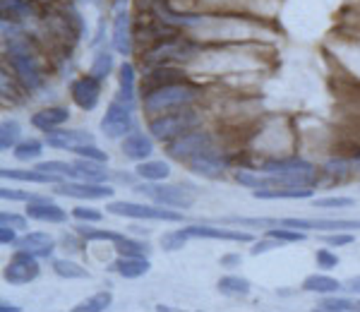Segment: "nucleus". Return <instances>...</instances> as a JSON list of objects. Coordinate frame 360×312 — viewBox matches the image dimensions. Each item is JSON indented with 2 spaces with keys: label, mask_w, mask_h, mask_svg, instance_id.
<instances>
[{
  "label": "nucleus",
  "mask_w": 360,
  "mask_h": 312,
  "mask_svg": "<svg viewBox=\"0 0 360 312\" xmlns=\"http://www.w3.org/2000/svg\"><path fill=\"white\" fill-rule=\"evenodd\" d=\"M262 173L271 178V183L279 188H313L317 183L315 166L305 159H279L267 161L262 166Z\"/></svg>",
  "instance_id": "f257e3e1"
},
{
  "label": "nucleus",
  "mask_w": 360,
  "mask_h": 312,
  "mask_svg": "<svg viewBox=\"0 0 360 312\" xmlns=\"http://www.w3.org/2000/svg\"><path fill=\"white\" fill-rule=\"evenodd\" d=\"M197 89L185 82H176V85H168V87H161V89L152 91V94L144 96V109L149 113L154 111H166V109H178V106H188L190 101L194 99Z\"/></svg>",
  "instance_id": "f03ea898"
},
{
  "label": "nucleus",
  "mask_w": 360,
  "mask_h": 312,
  "mask_svg": "<svg viewBox=\"0 0 360 312\" xmlns=\"http://www.w3.org/2000/svg\"><path fill=\"white\" fill-rule=\"evenodd\" d=\"M197 123H199L197 113L185 109V111H178V113H166V115H161V118L152 120V123H149V133H152L157 140L171 142L173 137L188 133V130L194 128Z\"/></svg>",
  "instance_id": "7ed1b4c3"
},
{
  "label": "nucleus",
  "mask_w": 360,
  "mask_h": 312,
  "mask_svg": "<svg viewBox=\"0 0 360 312\" xmlns=\"http://www.w3.org/2000/svg\"><path fill=\"white\" fill-rule=\"evenodd\" d=\"M111 214L115 216H128V219H152V221H183V214L171 212V209H161V207H147V204H137V202H111L109 207Z\"/></svg>",
  "instance_id": "20e7f679"
},
{
  "label": "nucleus",
  "mask_w": 360,
  "mask_h": 312,
  "mask_svg": "<svg viewBox=\"0 0 360 312\" xmlns=\"http://www.w3.org/2000/svg\"><path fill=\"white\" fill-rule=\"evenodd\" d=\"M139 194L154 199L161 207H173V209H190L194 204V197L188 190L178 188V185H139Z\"/></svg>",
  "instance_id": "39448f33"
},
{
  "label": "nucleus",
  "mask_w": 360,
  "mask_h": 312,
  "mask_svg": "<svg viewBox=\"0 0 360 312\" xmlns=\"http://www.w3.org/2000/svg\"><path fill=\"white\" fill-rule=\"evenodd\" d=\"M10 63H12V67L17 70L19 80H22L29 89H38V87H41L43 75H41V70H38L34 56L27 51V46H22L19 41L10 43Z\"/></svg>",
  "instance_id": "423d86ee"
},
{
  "label": "nucleus",
  "mask_w": 360,
  "mask_h": 312,
  "mask_svg": "<svg viewBox=\"0 0 360 312\" xmlns=\"http://www.w3.org/2000/svg\"><path fill=\"white\" fill-rule=\"evenodd\" d=\"M133 128V106L125 104V101H111L109 111L101 118V130H104L106 137L118 140L125 137V133H130Z\"/></svg>",
  "instance_id": "0eeeda50"
},
{
  "label": "nucleus",
  "mask_w": 360,
  "mask_h": 312,
  "mask_svg": "<svg viewBox=\"0 0 360 312\" xmlns=\"http://www.w3.org/2000/svg\"><path fill=\"white\" fill-rule=\"evenodd\" d=\"M5 281L14 286H22V284H29L38 276V257H34L32 252L27 250H17L8 267L3 271Z\"/></svg>",
  "instance_id": "6e6552de"
},
{
  "label": "nucleus",
  "mask_w": 360,
  "mask_h": 312,
  "mask_svg": "<svg viewBox=\"0 0 360 312\" xmlns=\"http://www.w3.org/2000/svg\"><path fill=\"white\" fill-rule=\"evenodd\" d=\"M212 147V137H209L207 133H183L178 135V137H173L171 142H168V154L173 156V159H180V161H188L192 159V156L202 154L204 149Z\"/></svg>",
  "instance_id": "1a4fd4ad"
},
{
  "label": "nucleus",
  "mask_w": 360,
  "mask_h": 312,
  "mask_svg": "<svg viewBox=\"0 0 360 312\" xmlns=\"http://www.w3.org/2000/svg\"><path fill=\"white\" fill-rule=\"evenodd\" d=\"M279 226L300 231H353L360 228V219H279Z\"/></svg>",
  "instance_id": "9d476101"
},
{
  "label": "nucleus",
  "mask_w": 360,
  "mask_h": 312,
  "mask_svg": "<svg viewBox=\"0 0 360 312\" xmlns=\"http://www.w3.org/2000/svg\"><path fill=\"white\" fill-rule=\"evenodd\" d=\"M58 194L63 197H75V199H111L113 197L115 190L109 188V185H101V183H58Z\"/></svg>",
  "instance_id": "9b49d317"
},
{
  "label": "nucleus",
  "mask_w": 360,
  "mask_h": 312,
  "mask_svg": "<svg viewBox=\"0 0 360 312\" xmlns=\"http://www.w3.org/2000/svg\"><path fill=\"white\" fill-rule=\"evenodd\" d=\"M101 80H96L94 75H87V77H80V80L72 82L70 87V94H72V101L80 106L82 111H91L96 109L99 104V96H101Z\"/></svg>",
  "instance_id": "f8f14e48"
},
{
  "label": "nucleus",
  "mask_w": 360,
  "mask_h": 312,
  "mask_svg": "<svg viewBox=\"0 0 360 312\" xmlns=\"http://www.w3.org/2000/svg\"><path fill=\"white\" fill-rule=\"evenodd\" d=\"M46 144L53 149H67L75 152L82 144H94V135L82 133V130H48L46 133Z\"/></svg>",
  "instance_id": "ddd939ff"
},
{
  "label": "nucleus",
  "mask_w": 360,
  "mask_h": 312,
  "mask_svg": "<svg viewBox=\"0 0 360 312\" xmlns=\"http://www.w3.org/2000/svg\"><path fill=\"white\" fill-rule=\"evenodd\" d=\"M188 166L192 173L202 175V178H221L223 170H226V161L214 152L212 147L204 149L202 154L192 156V159H188Z\"/></svg>",
  "instance_id": "4468645a"
},
{
  "label": "nucleus",
  "mask_w": 360,
  "mask_h": 312,
  "mask_svg": "<svg viewBox=\"0 0 360 312\" xmlns=\"http://www.w3.org/2000/svg\"><path fill=\"white\" fill-rule=\"evenodd\" d=\"M188 238H209V241H231V243H250L252 236L245 231L233 228H214V226H188L183 228Z\"/></svg>",
  "instance_id": "2eb2a0df"
},
{
  "label": "nucleus",
  "mask_w": 360,
  "mask_h": 312,
  "mask_svg": "<svg viewBox=\"0 0 360 312\" xmlns=\"http://www.w3.org/2000/svg\"><path fill=\"white\" fill-rule=\"evenodd\" d=\"M180 80H183V72H180V70H173V67H166V65L154 67V70L147 72V75H144V80H142V96H147V94H152V91L161 89V87L176 85V82H180Z\"/></svg>",
  "instance_id": "dca6fc26"
},
{
  "label": "nucleus",
  "mask_w": 360,
  "mask_h": 312,
  "mask_svg": "<svg viewBox=\"0 0 360 312\" xmlns=\"http://www.w3.org/2000/svg\"><path fill=\"white\" fill-rule=\"evenodd\" d=\"M14 245L19 247V250H27L32 252L34 257H51L53 255V247H56V243H53V238L48 236V233H41V231H34V233H27V236L19 238Z\"/></svg>",
  "instance_id": "f3484780"
},
{
  "label": "nucleus",
  "mask_w": 360,
  "mask_h": 312,
  "mask_svg": "<svg viewBox=\"0 0 360 312\" xmlns=\"http://www.w3.org/2000/svg\"><path fill=\"white\" fill-rule=\"evenodd\" d=\"M27 216L34 219V221H46V223H65L67 221V212L53 202H29Z\"/></svg>",
  "instance_id": "a211bd4d"
},
{
  "label": "nucleus",
  "mask_w": 360,
  "mask_h": 312,
  "mask_svg": "<svg viewBox=\"0 0 360 312\" xmlns=\"http://www.w3.org/2000/svg\"><path fill=\"white\" fill-rule=\"evenodd\" d=\"M113 46L118 53L128 56L133 51V32H130V14L125 10H120L115 14V22H113Z\"/></svg>",
  "instance_id": "6ab92c4d"
},
{
  "label": "nucleus",
  "mask_w": 360,
  "mask_h": 312,
  "mask_svg": "<svg viewBox=\"0 0 360 312\" xmlns=\"http://www.w3.org/2000/svg\"><path fill=\"white\" fill-rule=\"evenodd\" d=\"M111 269L118 271L123 279H139V276H144L149 269H152V265H149L147 257H123L120 255L118 260L113 262Z\"/></svg>",
  "instance_id": "aec40b11"
},
{
  "label": "nucleus",
  "mask_w": 360,
  "mask_h": 312,
  "mask_svg": "<svg viewBox=\"0 0 360 312\" xmlns=\"http://www.w3.org/2000/svg\"><path fill=\"white\" fill-rule=\"evenodd\" d=\"M152 152H154V142L147 137V135L133 133V135H128V137H125V142H123V154L128 156V159H133V161H144V159H149V156H152Z\"/></svg>",
  "instance_id": "412c9836"
},
{
  "label": "nucleus",
  "mask_w": 360,
  "mask_h": 312,
  "mask_svg": "<svg viewBox=\"0 0 360 312\" xmlns=\"http://www.w3.org/2000/svg\"><path fill=\"white\" fill-rule=\"evenodd\" d=\"M3 178L10 180H22V183H38V185H48V183H63L60 175H53V173H43V170H17V168H3L0 170Z\"/></svg>",
  "instance_id": "4be33fe9"
},
{
  "label": "nucleus",
  "mask_w": 360,
  "mask_h": 312,
  "mask_svg": "<svg viewBox=\"0 0 360 312\" xmlns=\"http://www.w3.org/2000/svg\"><path fill=\"white\" fill-rule=\"evenodd\" d=\"M255 199H308L313 197V188H279V190H252Z\"/></svg>",
  "instance_id": "5701e85b"
},
{
  "label": "nucleus",
  "mask_w": 360,
  "mask_h": 312,
  "mask_svg": "<svg viewBox=\"0 0 360 312\" xmlns=\"http://www.w3.org/2000/svg\"><path fill=\"white\" fill-rule=\"evenodd\" d=\"M75 170H77V178L87 180V183H104L109 178V170L101 166V161H91V159H80L75 161Z\"/></svg>",
  "instance_id": "b1692460"
},
{
  "label": "nucleus",
  "mask_w": 360,
  "mask_h": 312,
  "mask_svg": "<svg viewBox=\"0 0 360 312\" xmlns=\"http://www.w3.org/2000/svg\"><path fill=\"white\" fill-rule=\"evenodd\" d=\"M67 118H70V113H67L65 109H46V111H38V113L34 115L32 125L43 130V133H48V130H56L58 125H63Z\"/></svg>",
  "instance_id": "393cba45"
},
{
  "label": "nucleus",
  "mask_w": 360,
  "mask_h": 312,
  "mask_svg": "<svg viewBox=\"0 0 360 312\" xmlns=\"http://www.w3.org/2000/svg\"><path fill=\"white\" fill-rule=\"evenodd\" d=\"M118 87H120V101L133 106L135 104V67L130 65V63H123V65H120Z\"/></svg>",
  "instance_id": "a878e982"
},
{
  "label": "nucleus",
  "mask_w": 360,
  "mask_h": 312,
  "mask_svg": "<svg viewBox=\"0 0 360 312\" xmlns=\"http://www.w3.org/2000/svg\"><path fill=\"white\" fill-rule=\"evenodd\" d=\"M339 289H341V284L324 274H313L303 281V291H310V293H337Z\"/></svg>",
  "instance_id": "bb28decb"
},
{
  "label": "nucleus",
  "mask_w": 360,
  "mask_h": 312,
  "mask_svg": "<svg viewBox=\"0 0 360 312\" xmlns=\"http://www.w3.org/2000/svg\"><path fill=\"white\" fill-rule=\"evenodd\" d=\"M168 173H171V168H168L166 161H139V166H137L139 178L152 180V183H157V180H166Z\"/></svg>",
  "instance_id": "cd10ccee"
},
{
  "label": "nucleus",
  "mask_w": 360,
  "mask_h": 312,
  "mask_svg": "<svg viewBox=\"0 0 360 312\" xmlns=\"http://www.w3.org/2000/svg\"><path fill=\"white\" fill-rule=\"evenodd\" d=\"M19 123L17 120H5L3 125H0V149L3 152H10V149H14L19 144Z\"/></svg>",
  "instance_id": "c85d7f7f"
},
{
  "label": "nucleus",
  "mask_w": 360,
  "mask_h": 312,
  "mask_svg": "<svg viewBox=\"0 0 360 312\" xmlns=\"http://www.w3.org/2000/svg\"><path fill=\"white\" fill-rule=\"evenodd\" d=\"M53 271H56L60 279H89V271L70 260H56L53 262Z\"/></svg>",
  "instance_id": "c756f323"
},
{
  "label": "nucleus",
  "mask_w": 360,
  "mask_h": 312,
  "mask_svg": "<svg viewBox=\"0 0 360 312\" xmlns=\"http://www.w3.org/2000/svg\"><path fill=\"white\" fill-rule=\"evenodd\" d=\"M111 303H113V296L109 291H101V293L87 298L85 303L75 305V312H104L111 308Z\"/></svg>",
  "instance_id": "7c9ffc66"
},
{
  "label": "nucleus",
  "mask_w": 360,
  "mask_h": 312,
  "mask_svg": "<svg viewBox=\"0 0 360 312\" xmlns=\"http://www.w3.org/2000/svg\"><path fill=\"white\" fill-rule=\"evenodd\" d=\"M115 250H118V255H123V257H147L149 255L147 243L133 241V238H125V236L115 243Z\"/></svg>",
  "instance_id": "2f4dec72"
},
{
  "label": "nucleus",
  "mask_w": 360,
  "mask_h": 312,
  "mask_svg": "<svg viewBox=\"0 0 360 312\" xmlns=\"http://www.w3.org/2000/svg\"><path fill=\"white\" fill-rule=\"evenodd\" d=\"M218 291L223 296H247L250 293V281L240 279V276H223L218 281Z\"/></svg>",
  "instance_id": "473e14b6"
},
{
  "label": "nucleus",
  "mask_w": 360,
  "mask_h": 312,
  "mask_svg": "<svg viewBox=\"0 0 360 312\" xmlns=\"http://www.w3.org/2000/svg\"><path fill=\"white\" fill-rule=\"evenodd\" d=\"M36 170H43V173H53V175H60V178H77V170L75 166L65 164V161H41V164L34 166Z\"/></svg>",
  "instance_id": "72a5a7b5"
},
{
  "label": "nucleus",
  "mask_w": 360,
  "mask_h": 312,
  "mask_svg": "<svg viewBox=\"0 0 360 312\" xmlns=\"http://www.w3.org/2000/svg\"><path fill=\"white\" fill-rule=\"evenodd\" d=\"M236 180L240 185H245V188H252V190H262V188H269V185H274L267 173L265 175H255V173H250V170H238Z\"/></svg>",
  "instance_id": "f704fd0d"
},
{
  "label": "nucleus",
  "mask_w": 360,
  "mask_h": 312,
  "mask_svg": "<svg viewBox=\"0 0 360 312\" xmlns=\"http://www.w3.org/2000/svg\"><path fill=\"white\" fill-rule=\"evenodd\" d=\"M111 70H113V56H111L109 51H101L99 56H96L94 65H91L89 75H94L96 80H106V77L111 75Z\"/></svg>",
  "instance_id": "c9c22d12"
},
{
  "label": "nucleus",
  "mask_w": 360,
  "mask_h": 312,
  "mask_svg": "<svg viewBox=\"0 0 360 312\" xmlns=\"http://www.w3.org/2000/svg\"><path fill=\"white\" fill-rule=\"evenodd\" d=\"M41 142L38 140H27V142H19L14 147V159L17 161H34L41 156Z\"/></svg>",
  "instance_id": "e433bc0d"
},
{
  "label": "nucleus",
  "mask_w": 360,
  "mask_h": 312,
  "mask_svg": "<svg viewBox=\"0 0 360 312\" xmlns=\"http://www.w3.org/2000/svg\"><path fill=\"white\" fill-rule=\"evenodd\" d=\"M317 310H322V312H353V310H358V303H353V300H348V298H324L317 303Z\"/></svg>",
  "instance_id": "4c0bfd02"
},
{
  "label": "nucleus",
  "mask_w": 360,
  "mask_h": 312,
  "mask_svg": "<svg viewBox=\"0 0 360 312\" xmlns=\"http://www.w3.org/2000/svg\"><path fill=\"white\" fill-rule=\"evenodd\" d=\"M77 228V233H80L85 241H111V243H118L120 238V233H115V231H99V228H89V226H75Z\"/></svg>",
  "instance_id": "58836bf2"
},
{
  "label": "nucleus",
  "mask_w": 360,
  "mask_h": 312,
  "mask_svg": "<svg viewBox=\"0 0 360 312\" xmlns=\"http://www.w3.org/2000/svg\"><path fill=\"white\" fill-rule=\"evenodd\" d=\"M269 238H276L281 243H303L305 241V233L298 231V228H286V226H279V228H269L267 231Z\"/></svg>",
  "instance_id": "ea45409f"
},
{
  "label": "nucleus",
  "mask_w": 360,
  "mask_h": 312,
  "mask_svg": "<svg viewBox=\"0 0 360 312\" xmlns=\"http://www.w3.org/2000/svg\"><path fill=\"white\" fill-rule=\"evenodd\" d=\"M0 197L3 199H14V202H51L48 197H41V194H32L27 190H10V188H0Z\"/></svg>",
  "instance_id": "a19ab883"
},
{
  "label": "nucleus",
  "mask_w": 360,
  "mask_h": 312,
  "mask_svg": "<svg viewBox=\"0 0 360 312\" xmlns=\"http://www.w3.org/2000/svg\"><path fill=\"white\" fill-rule=\"evenodd\" d=\"M185 243H188L185 231H173V233H164V236H161V245H164V250H168V252L180 250Z\"/></svg>",
  "instance_id": "79ce46f5"
},
{
  "label": "nucleus",
  "mask_w": 360,
  "mask_h": 312,
  "mask_svg": "<svg viewBox=\"0 0 360 312\" xmlns=\"http://www.w3.org/2000/svg\"><path fill=\"white\" fill-rule=\"evenodd\" d=\"M72 216L77 221H87V223H99L104 219V214L96 212V209H89V207H75L72 209Z\"/></svg>",
  "instance_id": "37998d69"
},
{
  "label": "nucleus",
  "mask_w": 360,
  "mask_h": 312,
  "mask_svg": "<svg viewBox=\"0 0 360 312\" xmlns=\"http://www.w3.org/2000/svg\"><path fill=\"white\" fill-rule=\"evenodd\" d=\"M319 241L327 243V245L339 247V245H351V243L356 241V238H353L351 233H339V231H334V233H327V236H319Z\"/></svg>",
  "instance_id": "c03bdc74"
},
{
  "label": "nucleus",
  "mask_w": 360,
  "mask_h": 312,
  "mask_svg": "<svg viewBox=\"0 0 360 312\" xmlns=\"http://www.w3.org/2000/svg\"><path fill=\"white\" fill-rule=\"evenodd\" d=\"M353 199L351 197H324V199H313L315 209H329V207H351Z\"/></svg>",
  "instance_id": "a18cd8bd"
},
{
  "label": "nucleus",
  "mask_w": 360,
  "mask_h": 312,
  "mask_svg": "<svg viewBox=\"0 0 360 312\" xmlns=\"http://www.w3.org/2000/svg\"><path fill=\"white\" fill-rule=\"evenodd\" d=\"M75 154L85 156V159H91V161H101V164L106 161V152H101L96 144H82V147L75 149Z\"/></svg>",
  "instance_id": "49530a36"
},
{
  "label": "nucleus",
  "mask_w": 360,
  "mask_h": 312,
  "mask_svg": "<svg viewBox=\"0 0 360 312\" xmlns=\"http://www.w3.org/2000/svg\"><path fill=\"white\" fill-rule=\"evenodd\" d=\"M0 223H3V226L14 228V231H24V228H27V219L19 216V214H8V212H3V214H0Z\"/></svg>",
  "instance_id": "de8ad7c7"
},
{
  "label": "nucleus",
  "mask_w": 360,
  "mask_h": 312,
  "mask_svg": "<svg viewBox=\"0 0 360 312\" xmlns=\"http://www.w3.org/2000/svg\"><path fill=\"white\" fill-rule=\"evenodd\" d=\"M276 247H284V243L281 241H276V238H269L267 236V241H260V243H255V247L250 250V255H265V252H269V250H276Z\"/></svg>",
  "instance_id": "09e8293b"
},
{
  "label": "nucleus",
  "mask_w": 360,
  "mask_h": 312,
  "mask_svg": "<svg viewBox=\"0 0 360 312\" xmlns=\"http://www.w3.org/2000/svg\"><path fill=\"white\" fill-rule=\"evenodd\" d=\"M317 265L324 267V269H334L339 265V257L332 255L329 250H317Z\"/></svg>",
  "instance_id": "8fccbe9b"
},
{
  "label": "nucleus",
  "mask_w": 360,
  "mask_h": 312,
  "mask_svg": "<svg viewBox=\"0 0 360 312\" xmlns=\"http://www.w3.org/2000/svg\"><path fill=\"white\" fill-rule=\"evenodd\" d=\"M348 170V161H344V159H332L327 164V173L329 175H344Z\"/></svg>",
  "instance_id": "3c124183"
},
{
  "label": "nucleus",
  "mask_w": 360,
  "mask_h": 312,
  "mask_svg": "<svg viewBox=\"0 0 360 312\" xmlns=\"http://www.w3.org/2000/svg\"><path fill=\"white\" fill-rule=\"evenodd\" d=\"M0 243H3V245H14V243H17V238H14V228H10V226L0 228Z\"/></svg>",
  "instance_id": "603ef678"
},
{
  "label": "nucleus",
  "mask_w": 360,
  "mask_h": 312,
  "mask_svg": "<svg viewBox=\"0 0 360 312\" xmlns=\"http://www.w3.org/2000/svg\"><path fill=\"white\" fill-rule=\"evenodd\" d=\"M233 265H240V255H226V257H221V267H233Z\"/></svg>",
  "instance_id": "864d4df0"
},
{
  "label": "nucleus",
  "mask_w": 360,
  "mask_h": 312,
  "mask_svg": "<svg viewBox=\"0 0 360 312\" xmlns=\"http://www.w3.org/2000/svg\"><path fill=\"white\" fill-rule=\"evenodd\" d=\"M346 289L353 291V293H360V276H353V279L346 284Z\"/></svg>",
  "instance_id": "5fc2aeb1"
},
{
  "label": "nucleus",
  "mask_w": 360,
  "mask_h": 312,
  "mask_svg": "<svg viewBox=\"0 0 360 312\" xmlns=\"http://www.w3.org/2000/svg\"><path fill=\"white\" fill-rule=\"evenodd\" d=\"M63 243H65V247L70 245V250H72V252H80V250H82V247H80V243H75V241H72V238H67V236L63 238Z\"/></svg>",
  "instance_id": "6e6d98bb"
},
{
  "label": "nucleus",
  "mask_w": 360,
  "mask_h": 312,
  "mask_svg": "<svg viewBox=\"0 0 360 312\" xmlns=\"http://www.w3.org/2000/svg\"><path fill=\"white\" fill-rule=\"evenodd\" d=\"M0 310H3V312H17L19 308H17V305H12V303H8V300H3V305H0Z\"/></svg>",
  "instance_id": "4d7b16f0"
},
{
  "label": "nucleus",
  "mask_w": 360,
  "mask_h": 312,
  "mask_svg": "<svg viewBox=\"0 0 360 312\" xmlns=\"http://www.w3.org/2000/svg\"><path fill=\"white\" fill-rule=\"evenodd\" d=\"M356 161H358V164H360V152L356 154Z\"/></svg>",
  "instance_id": "13d9d810"
},
{
  "label": "nucleus",
  "mask_w": 360,
  "mask_h": 312,
  "mask_svg": "<svg viewBox=\"0 0 360 312\" xmlns=\"http://www.w3.org/2000/svg\"><path fill=\"white\" fill-rule=\"evenodd\" d=\"M358 310H360V303H358Z\"/></svg>",
  "instance_id": "bf43d9fd"
}]
</instances>
